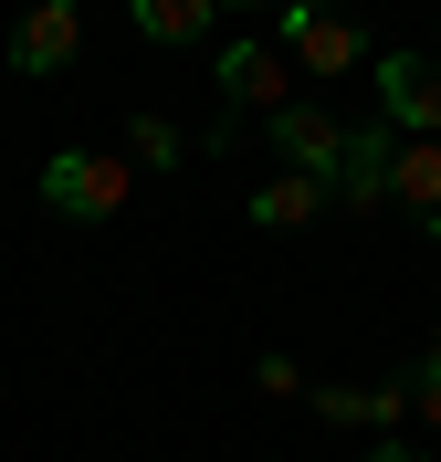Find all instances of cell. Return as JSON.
I'll list each match as a JSON object with an SVG mask.
<instances>
[{
  "instance_id": "cell-6",
  "label": "cell",
  "mask_w": 441,
  "mask_h": 462,
  "mask_svg": "<svg viewBox=\"0 0 441 462\" xmlns=\"http://www.w3.org/2000/svg\"><path fill=\"white\" fill-rule=\"evenodd\" d=\"M85 53V0H32L11 22V74H63Z\"/></svg>"
},
{
  "instance_id": "cell-11",
  "label": "cell",
  "mask_w": 441,
  "mask_h": 462,
  "mask_svg": "<svg viewBox=\"0 0 441 462\" xmlns=\"http://www.w3.org/2000/svg\"><path fill=\"white\" fill-rule=\"evenodd\" d=\"M126 158H137V169H179V158H189V137H179L169 116H137V126H126Z\"/></svg>"
},
{
  "instance_id": "cell-10",
  "label": "cell",
  "mask_w": 441,
  "mask_h": 462,
  "mask_svg": "<svg viewBox=\"0 0 441 462\" xmlns=\"http://www.w3.org/2000/svg\"><path fill=\"white\" fill-rule=\"evenodd\" d=\"M126 22L147 42H200V32H221V0H126Z\"/></svg>"
},
{
  "instance_id": "cell-7",
  "label": "cell",
  "mask_w": 441,
  "mask_h": 462,
  "mask_svg": "<svg viewBox=\"0 0 441 462\" xmlns=\"http://www.w3.org/2000/svg\"><path fill=\"white\" fill-rule=\"evenodd\" d=\"M389 147H400V126H389V116H368V126L347 137V169H336V189H326V200H336V210H389Z\"/></svg>"
},
{
  "instance_id": "cell-5",
  "label": "cell",
  "mask_w": 441,
  "mask_h": 462,
  "mask_svg": "<svg viewBox=\"0 0 441 462\" xmlns=\"http://www.w3.org/2000/svg\"><path fill=\"white\" fill-rule=\"evenodd\" d=\"M368 85H379V116L400 137H441V63L431 53H368Z\"/></svg>"
},
{
  "instance_id": "cell-1",
  "label": "cell",
  "mask_w": 441,
  "mask_h": 462,
  "mask_svg": "<svg viewBox=\"0 0 441 462\" xmlns=\"http://www.w3.org/2000/svg\"><path fill=\"white\" fill-rule=\"evenodd\" d=\"M42 200H53V221H116L137 200V158H116V147H53L42 158Z\"/></svg>"
},
{
  "instance_id": "cell-8",
  "label": "cell",
  "mask_w": 441,
  "mask_h": 462,
  "mask_svg": "<svg viewBox=\"0 0 441 462\" xmlns=\"http://www.w3.org/2000/svg\"><path fill=\"white\" fill-rule=\"evenodd\" d=\"M389 200L410 210L420 231H441V137H400L389 147Z\"/></svg>"
},
{
  "instance_id": "cell-15",
  "label": "cell",
  "mask_w": 441,
  "mask_h": 462,
  "mask_svg": "<svg viewBox=\"0 0 441 462\" xmlns=\"http://www.w3.org/2000/svg\"><path fill=\"white\" fill-rule=\"evenodd\" d=\"M420 368H441V326H431V357H420Z\"/></svg>"
},
{
  "instance_id": "cell-16",
  "label": "cell",
  "mask_w": 441,
  "mask_h": 462,
  "mask_svg": "<svg viewBox=\"0 0 441 462\" xmlns=\"http://www.w3.org/2000/svg\"><path fill=\"white\" fill-rule=\"evenodd\" d=\"M221 11H263V0H221Z\"/></svg>"
},
{
  "instance_id": "cell-2",
  "label": "cell",
  "mask_w": 441,
  "mask_h": 462,
  "mask_svg": "<svg viewBox=\"0 0 441 462\" xmlns=\"http://www.w3.org/2000/svg\"><path fill=\"white\" fill-rule=\"evenodd\" d=\"M263 137L284 147V169H294V179H326V189H336V169H347V137H357V126L326 106V95H294L284 116H263Z\"/></svg>"
},
{
  "instance_id": "cell-4",
  "label": "cell",
  "mask_w": 441,
  "mask_h": 462,
  "mask_svg": "<svg viewBox=\"0 0 441 462\" xmlns=\"http://www.w3.org/2000/svg\"><path fill=\"white\" fill-rule=\"evenodd\" d=\"M221 106H242V116H284L294 106V63H284L273 32H232L221 42Z\"/></svg>"
},
{
  "instance_id": "cell-12",
  "label": "cell",
  "mask_w": 441,
  "mask_h": 462,
  "mask_svg": "<svg viewBox=\"0 0 441 462\" xmlns=\"http://www.w3.org/2000/svg\"><path fill=\"white\" fill-rule=\"evenodd\" d=\"M253 389H263V400H294V389H305V368H294V357H263V368H253Z\"/></svg>"
},
{
  "instance_id": "cell-13",
  "label": "cell",
  "mask_w": 441,
  "mask_h": 462,
  "mask_svg": "<svg viewBox=\"0 0 441 462\" xmlns=\"http://www.w3.org/2000/svg\"><path fill=\"white\" fill-rule=\"evenodd\" d=\"M410 420H431V431H441V368H410Z\"/></svg>"
},
{
  "instance_id": "cell-3",
  "label": "cell",
  "mask_w": 441,
  "mask_h": 462,
  "mask_svg": "<svg viewBox=\"0 0 441 462\" xmlns=\"http://www.w3.org/2000/svg\"><path fill=\"white\" fill-rule=\"evenodd\" d=\"M273 42H284V63H305V74H357V63H368L357 22L326 11V0H273Z\"/></svg>"
},
{
  "instance_id": "cell-9",
  "label": "cell",
  "mask_w": 441,
  "mask_h": 462,
  "mask_svg": "<svg viewBox=\"0 0 441 462\" xmlns=\"http://www.w3.org/2000/svg\"><path fill=\"white\" fill-rule=\"evenodd\" d=\"M316 210H326V179H263V189H253V231H305V221H316Z\"/></svg>"
},
{
  "instance_id": "cell-14",
  "label": "cell",
  "mask_w": 441,
  "mask_h": 462,
  "mask_svg": "<svg viewBox=\"0 0 441 462\" xmlns=\"http://www.w3.org/2000/svg\"><path fill=\"white\" fill-rule=\"evenodd\" d=\"M368 462H431V452H400V441H379V452H368Z\"/></svg>"
}]
</instances>
